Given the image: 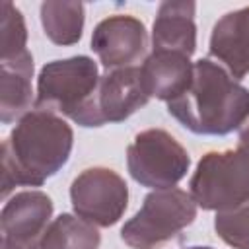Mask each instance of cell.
<instances>
[{"label": "cell", "mask_w": 249, "mask_h": 249, "mask_svg": "<svg viewBox=\"0 0 249 249\" xmlns=\"http://www.w3.org/2000/svg\"><path fill=\"white\" fill-rule=\"evenodd\" d=\"M195 2H163L152 27L154 51L181 53L191 56L196 49Z\"/></svg>", "instance_id": "cell-13"}, {"label": "cell", "mask_w": 249, "mask_h": 249, "mask_svg": "<svg viewBox=\"0 0 249 249\" xmlns=\"http://www.w3.org/2000/svg\"><path fill=\"white\" fill-rule=\"evenodd\" d=\"M0 60L27 53L25 19L12 2H0Z\"/></svg>", "instance_id": "cell-17"}, {"label": "cell", "mask_w": 249, "mask_h": 249, "mask_svg": "<svg viewBox=\"0 0 249 249\" xmlns=\"http://www.w3.org/2000/svg\"><path fill=\"white\" fill-rule=\"evenodd\" d=\"M196 202L183 189H158L146 195L142 208L121 228V239L132 249H160L196 218Z\"/></svg>", "instance_id": "cell-4"}, {"label": "cell", "mask_w": 249, "mask_h": 249, "mask_svg": "<svg viewBox=\"0 0 249 249\" xmlns=\"http://www.w3.org/2000/svg\"><path fill=\"white\" fill-rule=\"evenodd\" d=\"M237 146L249 148V117H247L245 123L239 126V140H237Z\"/></svg>", "instance_id": "cell-19"}, {"label": "cell", "mask_w": 249, "mask_h": 249, "mask_svg": "<svg viewBox=\"0 0 249 249\" xmlns=\"http://www.w3.org/2000/svg\"><path fill=\"white\" fill-rule=\"evenodd\" d=\"M214 230L230 247L249 249V202L216 212Z\"/></svg>", "instance_id": "cell-18"}, {"label": "cell", "mask_w": 249, "mask_h": 249, "mask_svg": "<svg viewBox=\"0 0 249 249\" xmlns=\"http://www.w3.org/2000/svg\"><path fill=\"white\" fill-rule=\"evenodd\" d=\"M53 200L43 191H23L14 195L2 208L4 249H39L41 237L51 224Z\"/></svg>", "instance_id": "cell-8"}, {"label": "cell", "mask_w": 249, "mask_h": 249, "mask_svg": "<svg viewBox=\"0 0 249 249\" xmlns=\"http://www.w3.org/2000/svg\"><path fill=\"white\" fill-rule=\"evenodd\" d=\"M187 249H214V247H187Z\"/></svg>", "instance_id": "cell-20"}, {"label": "cell", "mask_w": 249, "mask_h": 249, "mask_svg": "<svg viewBox=\"0 0 249 249\" xmlns=\"http://www.w3.org/2000/svg\"><path fill=\"white\" fill-rule=\"evenodd\" d=\"M208 51L233 80L249 74V6L228 12L216 21Z\"/></svg>", "instance_id": "cell-11"}, {"label": "cell", "mask_w": 249, "mask_h": 249, "mask_svg": "<svg viewBox=\"0 0 249 249\" xmlns=\"http://www.w3.org/2000/svg\"><path fill=\"white\" fill-rule=\"evenodd\" d=\"M84 19L86 12L82 2L47 0L41 4L43 31L54 45L68 47L78 43L84 31Z\"/></svg>", "instance_id": "cell-15"}, {"label": "cell", "mask_w": 249, "mask_h": 249, "mask_svg": "<svg viewBox=\"0 0 249 249\" xmlns=\"http://www.w3.org/2000/svg\"><path fill=\"white\" fill-rule=\"evenodd\" d=\"M99 78L97 64L84 54L47 62L37 76L35 109L62 113L80 126H95L93 99Z\"/></svg>", "instance_id": "cell-3"}, {"label": "cell", "mask_w": 249, "mask_h": 249, "mask_svg": "<svg viewBox=\"0 0 249 249\" xmlns=\"http://www.w3.org/2000/svg\"><path fill=\"white\" fill-rule=\"evenodd\" d=\"M130 177L142 187L171 189L189 171L187 150L163 128H148L134 136L126 148Z\"/></svg>", "instance_id": "cell-6"}, {"label": "cell", "mask_w": 249, "mask_h": 249, "mask_svg": "<svg viewBox=\"0 0 249 249\" xmlns=\"http://www.w3.org/2000/svg\"><path fill=\"white\" fill-rule=\"evenodd\" d=\"M101 233L97 226L80 216L60 214L45 230L39 249H99Z\"/></svg>", "instance_id": "cell-16"}, {"label": "cell", "mask_w": 249, "mask_h": 249, "mask_svg": "<svg viewBox=\"0 0 249 249\" xmlns=\"http://www.w3.org/2000/svg\"><path fill=\"white\" fill-rule=\"evenodd\" d=\"M74 146L72 126L56 113L31 109L2 144V196L14 187H41L62 169Z\"/></svg>", "instance_id": "cell-1"}, {"label": "cell", "mask_w": 249, "mask_h": 249, "mask_svg": "<svg viewBox=\"0 0 249 249\" xmlns=\"http://www.w3.org/2000/svg\"><path fill=\"white\" fill-rule=\"evenodd\" d=\"M70 202L82 220L109 228L121 220L128 204L124 179L109 167L84 169L70 185Z\"/></svg>", "instance_id": "cell-7"}, {"label": "cell", "mask_w": 249, "mask_h": 249, "mask_svg": "<svg viewBox=\"0 0 249 249\" xmlns=\"http://www.w3.org/2000/svg\"><path fill=\"white\" fill-rule=\"evenodd\" d=\"M169 115L187 130L204 136H224L249 117V89L210 58L193 68V82L183 95L167 103Z\"/></svg>", "instance_id": "cell-2"}, {"label": "cell", "mask_w": 249, "mask_h": 249, "mask_svg": "<svg viewBox=\"0 0 249 249\" xmlns=\"http://www.w3.org/2000/svg\"><path fill=\"white\" fill-rule=\"evenodd\" d=\"M148 49V31L134 16H109L91 33V51L105 70L134 66Z\"/></svg>", "instance_id": "cell-9"}, {"label": "cell", "mask_w": 249, "mask_h": 249, "mask_svg": "<svg viewBox=\"0 0 249 249\" xmlns=\"http://www.w3.org/2000/svg\"><path fill=\"white\" fill-rule=\"evenodd\" d=\"M191 195L204 210H228L249 202V148L208 152L191 177Z\"/></svg>", "instance_id": "cell-5"}, {"label": "cell", "mask_w": 249, "mask_h": 249, "mask_svg": "<svg viewBox=\"0 0 249 249\" xmlns=\"http://www.w3.org/2000/svg\"><path fill=\"white\" fill-rule=\"evenodd\" d=\"M33 56L23 53L0 60V121L10 124L31 111L33 89Z\"/></svg>", "instance_id": "cell-14"}, {"label": "cell", "mask_w": 249, "mask_h": 249, "mask_svg": "<svg viewBox=\"0 0 249 249\" xmlns=\"http://www.w3.org/2000/svg\"><path fill=\"white\" fill-rule=\"evenodd\" d=\"M150 101L140 66L107 70L99 78L93 99L95 126L121 123Z\"/></svg>", "instance_id": "cell-10"}, {"label": "cell", "mask_w": 249, "mask_h": 249, "mask_svg": "<svg viewBox=\"0 0 249 249\" xmlns=\"http://www.w3.org/2000/svg\"><path fill=\"white\" fill-rule=\"evenodd\" d=\"M191 56L181 53L167 51H152L140 66L142 80L150 97H158L161 101H173L187 91L193 82Z\"/></svg>", "instance_id": "cell-12"}]
</instances>
